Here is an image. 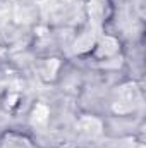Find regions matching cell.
<instances>
[{
	"instance_id": "cell-2",
	"label": "cell",
	"mask_w": 146,
	"mask_h": 148,
	"mask_svg": "<svg viewBox=\"0 0 146 148\" xmlns=\"http://www.w3.org/2000/svg\"><path fill=\"white\" fill-rule=\"evenodd\" d=\"M79 131L88 138H95L102 134V124L95 117H83L79 121Z\"/></svg>"
},
{
	"instance_id": "cell-1",
	"label": "cell",
	"mask_w": 146,
	"mask_h": 148,
	"mask_svg": "<svg viewBox=\"0 0 146 148\" xmlns=\"http://www.w3.org/2000/svg\"><path fill=\"white\" fill-rule=\"evenodd\" d=\"M141 105V95L136 84H126L120 88V98L113 105V110L117 114H127Z\"/></svg>"
},
{
	"instance_id": "cell-4",
	"label": "cell",
	"mask_w": 146,
	"mask_h": 148,
	"mask_svg": "<svg viewBox=\"0 0 146 148\" xmlns=\"http://www.w3.org/2000/svg\"><path fill=\"white\" fill-rule=\"evenodd\" d=\"M103 0H91V3H89V12L93 14V17H95V21L98 23L100 21V17H102V14H103Z\"/></svg>"
},
{
	"instance_id": "cell-3",
	"label": "cell",
	"mask_w": 146,
	"mask_h": 148,
	"mask_svg": "<svg viewBox=\"0 0 146 148\" xmlns=\"http://www.w3.org/2000/svg\"><path fill=\"white\" fill-rule=\"evenodd\" d=\"M48 119V109L45 105H36L33 110V124H45Z\"/></svg>"
}]
</instances>
